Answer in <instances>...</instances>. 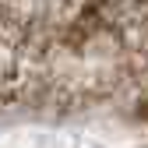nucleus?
Returning a JSON list of instances; mask_svg holds the SVG:
<instances>
[{
  "label": "nucleus",
  "instance_id": "f257e3e1",
  "mask_svg": "<svg viewBox=\"0 0 148 148\" xmlns=\"http://www.w3.org/2000/svg\"><path fill=\"white\" fill-rule=\"evenodd\" d=\"M0 148H46V138L35 134V131H25V134H11L0 141Z\"/></svg>",
  "mask_w": 148,
  "mask_h": 148
},
{
  "label": "nucleus",
  "instance_id": "f03ea898",
  "mask_svg": "<svg viewBox=\"0 0 148 148\" xmlns=\"http://www.w3.org/2000/svg\"><path fill=\"white\" fill-rule=\"evenodd\" d=\"M74 148H106V145L95 138H74Z\"/></svg>",
  "mask_w": 148,
  "mask_h": 148
}]
</instances>
